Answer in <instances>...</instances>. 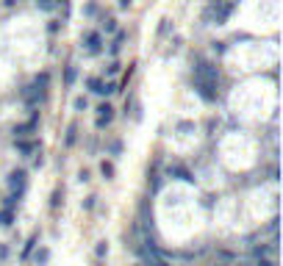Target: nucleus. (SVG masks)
I'll use <instances>...</instances> for the list:
<instances>
[{
  "label": "nucleus",
  "mask_w": 283,
  "mask_h": 266,
  "mask_svg": "<svg viewBox=\"0 0 283 266\" xmlns=\"http://www.w3.org/2000/svg\"><path fill=\"white\" fill-rule=\"evenodd\" d=\"M25 183H28V172H25V169H14V172L8 175V189H11V197L20 200L22 191H25Z\"/></svg>",
  "instance_id": "1"
},
{
  "label": "nucleus",
  "mask_w": 283,
  "mask_h": 266,
  "mask_svg": "<svg viewBox=\"0 0 283 266\" xmlns=\"http://www.w3.org/2000/svg\"><path fill=\"white\" fill-rule=\"evenodd\" d=\"M86 86H89V89L94 91V94H100V97H106V94H111V91H117V86L111 84V81H100V78H89V81H86Z\"/></svg>",
  "instance_id": "2"
},
{
  "label": "nucleus",
  "mask_w": 283,
  "mask_h": 266,
  "mask_svg": "<svg viewBox=\"0 0 283 266\" xmlns=\"http://www.w3.org/2000/svg\"><path fill=\"white\" fill-rule=\"evenodd\" d=\"M84 44H86V53H89V56H100V44H103V39H100V34L97 31H89V34L84 36Z\"/></svg>",
  "instance_id": "3"
},
{
  "label": "nucleus",
  "mask_w": 283,
  "mask_h": 266,
  "mask_svg": "<svg viewBox=\"0 0 283 266\" xmlns=\"http://www.w3.org/2000/svg\"><path fill=\"white\" fill-rule=\"evenodd\" d=\"M36 122H39V114H31L28 122H22V125L14 128V141L25 139V136H31V131H36Z\"/></svg>",
  "instance_id": "4"
},
{
  "label": "nucleus",
  "mask_w": 283,
  "mask_h": 266,
  "mask_svg": "<svg viewBox=\"0 0 283 266\" xmlns=\"http://www.w3.org/2000/svg\"><path fill=\"white\" fill-rule=\"evenodd\" d=\"M97 119H94V125H97V128H106V125H111V119H114V108H111V105H108V103H103V105H100V108H97Z\"/></svg>",
  "instance_id": "5"
},
{
  "label": "nucleus",
  "mask_w": 283,
  "mask_h": 266,
  "mask_svg": "<svg viewBox=\"0 0 283 266\" xmlns=\"http://www.w3.org/2000/svg\"><path fill=\"white\" fill-rule=\"evenodd\" d=\"M170 175L178 177V180H186V183H194V177H191V172L186 167H172L170 169Z\"/></svg>",
  "instance_id": "6"
},
{
  "label": "nucleus",
  "mask_w": 283,
  "mask_h": 266,
  "mask_svg": "<svg viewBox=\"0 0 283 266\" xmlns=\"http://www.w3.org/2000/svg\"><path fill=\"white\" fill-rule=\"evenodd\" d=\"M75 78H78V70L70 64V67L64 70V86H67V89H72V86H75Z\"/></svg>",
  "instance_id": "7"
},
{
  "label": "nucleus",
  "mask_w": 283,
  "mask_h": 266,
  "mask_svg": "<svg viewBox=\"0 0 283 266\" xmlns=\"http://www.w3.org/2000/svg\"><path fill=\"white\" fill-rule=\"evenodd\" d=\"M75 133H78V128L70 125V131H67V136H64V147H72V144H75V139H78Z\"/></svg>",
  "instance_id": "8"
},
{
  "label": "nucleus",
  "mask_w": 283,
  "mask_h": 266,
  "mask_svg": "<svg viewBox=\"0 0 283 266\" xmlns=\"http://www.w3.org/2000/svg\"><path fill=\"white\" fill-rule=\"evenodd\" d=\"M122 39H125V34H117V36H114L111 47H108V53H111V56H117V53H120V47H122Z\"/></svg>",
  "instance_id": "9"
},
{
  "label": "nucleus",
  "mask_w": 283,
  "mask_h": 266,
  "mask_svg": "<svg viewBox=\"0 0 283 266\" xmlns=\"http://www.w3.org/2000/svg\"><path fill=\"white\" fill-rule=\"evenodd\" d=\"M58 203H64V189H56L50 194V208H58Z\"/></svg>",
  "instance_id": "10"
},
{
  "label": "nucleus",
  "mask_w": 283,
  "mask_h": 266,
  "mask_svg": "<svg viewBox=\"0 0 283 266\" xmlns=\"http://www.w3.org/2000/svg\"><path fill=\"white\" fill-rule=\"evenodd\" d=\"M100 172H103V177H106V180H111V177H114V164L111 161H103V164H100Z\"/></svg>",
  "instance_id": "11"
},
{
  "label": "nucleus",
  "mask_w": 283,
  "mask_h": 266,
  "mask_svg": "<svg viewBox=\"0 0 283 266\" xmlns=\"http://www.w3.org/2000/svg\"><path fill=\"white\" fill-rule=\"evenodd\" d=\"M34 147H36L34 141H25V139H20V141H17V150H20L22 155H28L31 150H34Z\"/></svg>",
  "instance_id": "12"
},
{
  "label": "nucleus",
  "mask_w": 283,
  "mask_h": 266,
  "mask_svg": "<svg viewBox=\"0 0 283 266\" xmlns=\"http://www.w3.org/2000/svg\"><path fill=\"white\" fill-rule=\"evenodd\" d=\"M103 31H106V34H114V31H117V20H114V17H106V20H103Z\"/></svg>",
  "instance_id": "13"
},
{
  "label": "nucleus",
  "mask_w": 283,
  "mask_h": 266,
  "mask_svg": "<svg viewBox=\"0 0 283 266\" xmlns=\"http://www.w3.org/2000/svg\"><path fill=\"white\" fill-rule=\"evenodd\" d=\"M53 6H56V0H36V8H42V11H50Z\"/></svg>",
  "instance_id": "14"
},
{
  "label": "nucleus",
  "mask_w": 283,
  "mask_h": 266,
  "mask_svg": "<svg viewBox=\"0 0 283 266\" xmlns=\"http://www.w3.org/2000/svg\"><path fill=\"white\" fill-rule=\"evenodd\" d=\"M86 97H75V103H72V108H75V111H86Z\"/></svg>",
  "instance_id": "15"
},
{
  "label": "nucleus",
  "mask_w": 283,
  "mask_h": 266,
  "mask_svg": "<svg viewBox=\"0 0 283 266\" xmlns=\"http://www.w3.org/2000/svg\"><path fill=\"white\" fill-rule=\"evenodd\" d=\"M94 252H97L100 258H103V255H106V252H108V244H106V241H97V247H94Z\"/></svg>",
  "instance_id": "16"
},
{
  "label": "nucleus",
  "mask_w": 283,
  "mask_h": 266,
  "mask_svg": "<svg viewBox=\"0 0 283 266\" xmlns=\"http://www.w3.org/2000/svg\"><path fill=\"white\" fill-rule=\"evenodd\" d=\"M0 224H11V211H3V214H0Z\"/></svg>",
  "instance_id": "17"
},
{
  "label": "nucleus",
  "mask_w": 283,
  "mask_h": 266,
  "mask_svg": "<svg viewBox=\"0 0 283 266\" xmlns=\"http://www.w3.org/2000/svg\"><path fill=\"white\" fill-rule=\"evenodd\" d=\"M94 200H97L94 194H92V197H86V200H84V208H86V211H92V208H94Z\"/></svg>",
  "instance_id": "18"
},
{
  "label": "nucleus",
  "mask_w": 283,
  "mask_h": 266,
  "mask_svg": "<svg viewBox=\"0 0 283 266\" xmlns=\"http://www.w3.org/2000/svg\"><path fill=\"white\" fill-rule=\"evenodd\" d=\"M122 153V141H111V155H120Z\"/></svg>",
  "instance_id": "19"
},
{
  "label": "nucleus",
  "mask_w": 283,
  "mask_h": 266,
  "mask_svg": "<svg viewBox=\"0 0 283 266\" xmlns=\"http://www.w3.org/2000/svg\"><path fill=\"white\" fill-rule=\"evenodd\" d=\"M108 75H117V72H120V64H117V61H111V64H108Z\"/></svg>",
  "instance_id": "20"
},
{
  "label": "nucleus",
  "mask_w": 283,
  "mask_h": 266,
  "mask_svg": "<svg viewBox=\"0 0 283 266\" xmlns=\"http://www.w3.org/2000/svg\"><path fill=\"white\" fill-rule=\"evenodd\" d=\"M214 53H225V42H214Z\"/></svg>",
  "instance_id": "21"
},
{
  "label": "nucleus",
  "mask_w": 283,
  "mask_h": 266,
  "mask_svg": "<svg viewBox=\"0 0 283 266\" xmlns=\"http://www.w3.org/2000/svg\"><path fill=\"white\" fill-rule=\"evenodd\" d=\"M78 180H81V183L89 180V172H86V169H81V172H78Z\"/></svg>",
  "instance_id": "22"
},
{
  "label": "nucleus",
  "mask_w": 283,
  "mask_h": 266,
  "mask_svg": "<svg viewBox=\"0 0 283 266\" xmlns=\"http://www.w3.org/2000/svg\"><path fill=\"white\" fill-rule=\"evenodd\" d=\"M131 6V0H120V8H128Z\"/></svg>",
  "instance_id": "23"
}]
</instances>
